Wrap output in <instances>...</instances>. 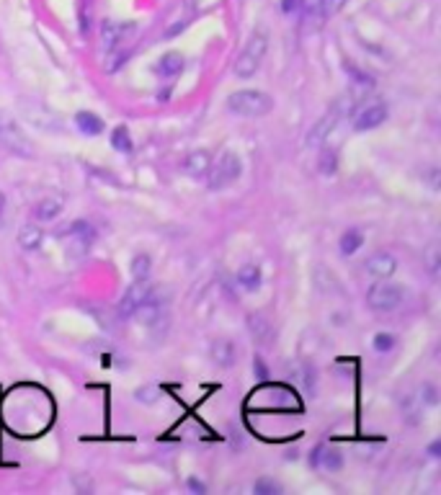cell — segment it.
<instances>
[{
  "instance_id": "6da1fadb",
  "label": "cell",
  "mask_w": 441,
  "mask_h": 495,
  "mask_svg": "<svg viewBox=\"0 0 441 495\" xmlns=\"http://www.w3.org/2000/svg\"><path fill=\"white\" fill-rule=\"evenodd\" d=\"M227 108L237 117L258 119L266 117L274 108V101L264 90H235L233 96L227 98Z\"/></svg>"
},
{
  "instance_id": "7a4b0ae2",
  "label": "cell",
  "mask_w": 441,
  "mask_h": 495,
  "mask_svg": "<svg viewBox=\"0 0 441 495\" xmlns=\"http://www.w3.org/2000/svg\"><path fill=\"white\" fill-rule=\"evenodd\" d=\"M266 49H268V37H266L264 31H255L253 37L248 39L245 49L240 52V57L235 59L237 78H253L255 70L261 68V62H264Z\"/></svg>"
},
{
  "instance_id": "3957f363",
  "label": "cell",
  "mask_w": 441,
  "mask_h": 495,
  "mask_svg": "<svg viewBox=\"0 0 441 495\" xmlns=\"http://www.w3.org/2000/svg\"><path fill=\"white\" fill-rule=\"evenodd\" d=\"M243 173V163H240V157L235 153H225V155H219L217 160H212V168H209V173H206V184L212 191H222L227 188L230 184H235L237 178Z\"/></svg>"
},
{
  "instance_id": "277c9868",
  "label": "cell",
  "mask_w": 441,
  "mask_h": 495,
  "mask_svg": "<svg viewBox=\"0 0 441 495\" xmlns=\"http://www.w3.org/2000/svg\"><path fill=\"white\" fill-rule=\"evenodd\" d=\"M405 300V291L398 284H387L384 279H377L369 294H366V304L377 312H392L395 307H400V302Z\"/></svg>"
},
{
  "instance_id": "5b68a950",
  "label": "cell",
  "mask_w": 441,
  "mask_h": 495,
  "mask_svg": "<svg viewBox=\"0 0 441 495\" xmlns=\"http://www.w3.org/2000/svg\"><path fill=\"white\" fill-rule=\"evenodd\" d=\"M0 147L8 150V153H13V155H21V157L31 155V147H29L26 135H23L21 126L10 117H6V114H0Z\"/></svg>"
},
{
  "instance_id": "8992f818",
  "label": "cell",
  "mask_w": 441,
  "mask_h": 495,
  "mask_svg": "<svg viewBox=\"0 0 441 495\" xmlns=\"http://www.w3.org/2000/svg\"><path fill=\"white\" fill-rule=\"evenodd\" d=\"M346 108H349L346 98L335 101V106L331 108V111H328V114H325V117L320 119V122H317L313 129H310V135H307V145H310V147H320V145H323L325 139H328V135L333 132L335 122H338V119L346 114Z\"/></svg>"
},
{
  "instance_id": "52a82bcc",
  "label": "cell",
  "mask_w": 441,
  "mask_h": 495,
  "mask_svg": "<svg viewBox=\"0 0 441 495\" xmlns=\"http://www.w3.org/2000/svg\"><path fill=\"white\" fill-rule=\"evenodd\" d=\"M150 294H153V284H150V279H147V282H132V287L124 291V297H121V302H119V318H124V320H127V318H135L137 307L150 297Z\"/></svg>"
},
{
  "instance_id": "ba28073f",
  "label": "cell",
  "mask_w": 441,
  "mask_h": 495,
  "mask_svg": "<svg viewBox=\"0 0 441 495\" xmlns=\"http://www.w3.org/2000/svg\"><path fill=\"white\" fill-rule=\"evenodd\" d=\"M137 31L135 21H104L101 23V41L106 49H117L121 41H127Z\"/></svg>"
},
{
  "instance_id": "9c48e42d",
  "label": "cell",
  "mask_w": 441,
  "mask_h": 495,
  "mask_svg": "<svg viewBox=\"0 0 441 495\" xmlns=\"http://www.w3.org/2000/svg\"><path fill=\"white\" fill-rule=\"evenodd\" d=\"M384 122H387V106H384L382 101H374V104H366L364 108L356 111L353 129L356 132H372V129H377Z\"/></svg>"
},
{
  "instance_id": "30bf717a",
  "label": "cell",
  "mask_w": 441,
  "mask_h": 495,
  "mask_svg": "<svg viewBox=\"0 0 441 495\" xmlns=\"http://www.w3.org/2000/svg\"><path fill=\"white\" fill-rule=\"evenodd\" d=\"M59 237L70 240L80 253H86L93 245V240H96V230H93V224L78 220V222L72 224H65V230H59Z\"/></svg>"
},
{
  "instance_id": "8fae6325",
  "label": "cell",
  "mask_w": 441,
  "mask_h": 495,
  "mask_svg": "<svg viewBox=\"0 0 441 495\" xmlns=\"http://www.w3.org/2000/svg\"><path fill=\"white\" fill-rule=\"evenodd\" d=\"M364 269H366V273L374 276V279H390L392 273L398 271V258L387 251H380L366 258Z\"/></svg>"
},
{
  "instance_id": "7c38bea8",
  "label": "cell",
  "mask_w": 441,
  "mask_h": 495,
  "mask_svg": "<svg viewBox=\"0 0 441 495\" xmlns=\"http://www.w3.org/2000/svg\"><path fill=\"white\" fill-rule=\"evenodd\" d=\"M248 330H251V336L258 346H268V343H274L276 338V330L274 325L266 320L264 315H248Z\"/></svg>"
},
{
  "instance_id": "4fadbf2b",
  "label": "cell",
  "mask_w": 441,
  "mask_h": 495,
  "mask_svg": "<svg viewBox=\"0 0 441 495\" xmlns=\"http://www.w3.org/2000/svg\"><path fill=\"white\" fill-rule=\"evenodd\" d=\"M209 168H212V155L206 150H194L184 160V173L191 175V178H204L209 173Z\"/></svg>"
},
{
  "instance_id": "5bb4252c",
  "label": "cell",
  "mask_w": 441,
  "mask_h": 495,
  "mask_svg": "<svg viewBox=\"0 0 441 495\" xmlns=\"http://www.w3.org/2000/svg\"><path fill=\"white\" fill-rule=\"evenodd\" d=\"M41 243H44V233H41L39 224L29 222L19 230V248L21 251L34 253V251H39Z\"/></svg>"
},
{
  "instance_id": "9a60e30c",
  "label": "cell",
  "mask_w": 441,
  "mask_h": 495,
  "mask_svg": "<svg viewBox=\"0 0 441 495\" xmlns=\"http://www.w3.org/2000/svg\"><path fill=\"white\" fill-rule=\"evenodd\" d=\"M212 359H215V364H219V367H233L237 361V349L233 340L227 338H217L215 343H212Z\"/></svg>"
},
{
  "instance_id": "2e32d148",
  "label": "cell",
  "mask_w": 441,
  "mask_h": 495,
  "mask_svg": "<svg viewBox=\"0 0 441 495\" xmlns=\"http://www.w3.org/2000/svg\"><path fill=\"white\" fill-rule=\"evenodd\" d=\"M157 75L166 80H173L181 75V70H184V57L178 55V52H168V55H163L160 57V62H157Z\"/></svg>"
},
{
  "instance_id": "e0dca14e",
  "label": "cell",
  "mask_w": 441,
  "mask_h": 495,
  "mask_svg": "<svg viewBox=\"0 0 441 495\" xmlns=\"http://www.w3.org/2000/svg\"><path fill=\"white\" fill-rule=\"evenodd\" d=\"M75 124H78V129L83 132V135H88V137H98L104 129H106L104 119L98 117V114H90V111H78Z\"/></svg>"
},
{
  "instance_id": "ac0fdd59",
  "label": "cell",
  "mask_w": 441,
  "mask_h": 495,
  "mask_svg": "<svg viewBox=\"0 0 441 495\" xmlns=\"http://www.w3.org/2000/svg\"><path fill=\"white\" fill-rule=\"evenodd\" d=\"M129 273H132V282H147L153 273V258L147 253H137L129 263Z\"/></svg>"
},
{
  "instance_id": "d6986e66",
  "label": "cell",
  "mask_w": 441,
  "mask_h": 495,
  "mask_svg": "<svg viewBox=\"0 0 441 495\" xmlns=\"http://www.w3.org/2000/svg\"><path fill=\"white\" fill-rule=\"evenodd\" d=\"M261 282H264V273H261V269L253 266V263H248V266H243V269L237 271V284H240L243 289L255 291L261 287Z\"/></svg>"
},
{
  "instance_id": "ffe728a7",
  "label": "cell",
  "mask_w": 441,
  "mask_h": 495,
  "mask_svg": "<svg viewBox=\"0 0 441 495\" xmlns=\"http://www.w3.org/2000/svg\"><path fill=\"white\" fill-rule=\"evenodd\" d=\"M59 212H62V202H59V199H55V196L41 199L39 204H37V209H34L37 220H41V222H52V220H57Z\"/></svg>"
},
{
  "instance_id": "44dd1931",
  "label": "cell",
  "mask_w": 441,
  "mask_h": 495,
  "mask_svg": "<svg viewBox=\"0 0 441 495\" xmlns=\"http://www.w3.org/2000/svg\"><path fill=\"white\" fill-rule=\"evenodd\" d=\"M317 173L325 175V178L338 173V153L335 150H320V155H317Z\"/></svg>"
},
{
  "instance_id": "7402d4cb",
  "label": "cell",
  "mask_w": 441,
  "mask_h": 495,
  "mask_svg": "<svg viewBox=\"0 0 441 495\" xmlns=\"http://www.w3.org/2000/svg\"><path fill=\"white\" fill-rule=\"evenodd\" d=\"M364 245V233L362 230H356V227H351V230H346V233L341 235V253L343 255H353V253L359 251Z\"/></svg>"
},
{
  "instance_id": "603a6c76",
  "label": "cell",
  "mask_w": 441,
  "mask_h": 495,
  "mask_svg": "<svg viewBox=\"0 0 441 495\" xmlns=\"http://www.w3.org/2000/svg\"><path fill=\"white\" fill-rule=\"evenodd\" d=\"M317 467H325V469H341L343 467V456L341 452H335V449H323L320 447V454H317Z\"/></svg>"
},
{
  "instance_id": "cb8c5ba5",
  "label": "cell",
  "mask_w": 441,
  "mask_h": 495,
  "mask_svg": "<svg viewBox=\"0 0 441 495\" xmlns=\"http://www.w3.org/2000/svg\"><path fill=\"white\" fill-rule=\"evenodd\" d=\"M423 263H426V271L431 273V276H439V269H441V248L439 243H431L426 251H423Z\"/></svg>"
},
{
  "instance_id": "d4e9b609",
  "label": "cell",
  "mask_w": 441,
  "mask_h": 495,
  "mask_svg": "<svg viewBox=\"0 0 441 495\" xmlns=\"http://www.w3.org/2000/svg\"><path fill=\"white\" fill-rule=\"evenodd\" d=\"M111 145L117 147L119 153H132V137H129L127 126H117L114 132H111Z\"/></svg>"
},
{
  "instance_id": "484cf974",
  "label": "cell",
  "mask_w": 441,
  "mask_h": 495,
  "mask_svg": "<svg viewBox=\"0 0 441 495\" xmlns=\"http://www.w3.org/2000/svg\"><path fill=\"white\" fill-rule=\"evenodd\" d=\"M395 349V338L387 336V333H380V336H374V351L377 353H390Z\"/></svg>"
},
{
  "instance_id": "4316f807",
  "label": "cell",
  "mask_w": 441,
  "mask_h": 495,
  "mask_svg": "<svg viewBox=\"0 0 441 495\" xmlns=\"http://www.w3.org/2000/svg\"><path fill=\"white\" fill-rule=\"evenodd\" d=\"M253 490L255 495H276V493H282V485H276L271 480H258Z\"/></svg>"
},
{
  "instance_id": "83f0119b",
  "label": "cell",
  "mask_w": 441,
  "mask_h": 495,
  "mask_svg": "<svg viewBox=\"0 0 441 495\" xmlns=\"http://www.w3.org/2000/svg\"><path fill=\"white\" fill-rule=\"evenodd\" d=\"M111 52H114V55L108 57L106 70H108V72H117V70L121 68V65H124V59L129 57V52H117V49H111Z\"/></svg>"
},
{
  "instance_id": "f1b7e54d",
  "label": "cell",
  "mask_w": 441,
  "mask_h": 495,
  "mask_svg": "<svg viewBox=\"0 0 441 495\" xmlns=\"http://www.w3.org/2000/svg\"><path fill=\"white\" fill-rule=\"evenodd\" d=\"M423 178L429 181V188H431V191H439V186H441V173H439V168H436V165H431V168H429V171L423 173Z\"/></svg>"
},
{
  "instance_id": "f546056e",
  "label": "cell",
  "mask_w": 441,
  "mask_h": 495,
  "mask_svg": "<svg viewBox=\"0 0 441 495\" xmlns=\"http://www.w3.org/2000/svg\"><path fill=\"white\" fill-rule=\"evenodd\" d=\"M346 0H320V8H323V16H331V13H338L343 8Z\"/></svg>"
},
{
  "instance_id": "4dcf8cb0",
  "label": "cell",
  "mask_w": 441,
  "mask_h": 495,
  "mask_svg": "<svg viewBox=\"0 0 441 495\" xmlns=\"http://www.w3.org/2000/svg\"><path fill=\"white\" fill-rule=\"evenodd\" d=\"M421 398L429 402V405H436L439 402V395H436V387L433 385H423L421 387Z\"/></svg>"
},
{
  "instance_id": "1f68e13d",
  "label": "cell",
  "mask_w": 441,
  "mask_h": 495,
  "mask_svg": "<svg viewBox=\"0 0 441 495\" xmlns=\"http://www.w3.org/2000/svg\"><path fill=\"white\" fill-rule=\"evenodd\" d=\"M346 70H349V72H351V75H353V80H362V86H372V83H374V80L369 78V75H364L362 70L351 68V65H346Z\"/></svg>"
},
{
  "instance_id": "d6a6232c",
  "label": "cell",
  "mask_w": 441,
  "mask_h": 495,
  "mask_svg": "<svg viewBox=\"0 0 441 495\" xmlns=\"http://www.w3.org/2000/svg\"><path fill=\"white\" fill-rule=\"evenodd\" d=\"M284 10L286 13H302L304 0H284Z\"/></svg>"
},
{
  "instance_id": "836d02e7",
  "label": "cell",
  "mask_w": 441,
  "mask_h": 495,
  "mask_svg": "<svg viewBox=\"0 0 441 495\" xmlns=\"http://www.w3.org/2000/svg\"><path fill=\"white\" fill-rule=\"evenodd\" d=\"M253 371H255V377H258V379H268V371H266L264 361H261V359L253 361Z\"/></svg>"
},
{
  "instance_id": "e575fe53",
  "label": "cell",
  "mask_w": 441,
  "mask_h": 495,
  "mask_svg": "<svg viewBox=\"0 0 441 495\" xmlns=\"http://www.w3.org/2000/svg\"><path fill=\"white\" fill-rule=\"evenodd\" d=\"M439 452H441V441H433L431 447H429V456H431V459H436V456H439Z\"/></svg>"
},
{
  "instance_id": "d590c367",
  "label": "cell",
  "mask_w": 441,
  "mask_h": 495,
  "mask_svg": "<svg viewBox=\"0 0 441 495\" xmlns=\"http://www.w3.org/2000/svg\"><path fill=\"white\" fill-rule=\"evenodd\" d=\"M186 485H188V490H196V493H204V485H202V483H196V480H188Z\"/></svg>"
},
{
  "instance_id": "8d00e7d4",
  "label": "cell",
  "mask_w": 441,
  "mask_h": 495,
  "mask_svg": "<svg viewBox=\"0 0 441 495\" xmlns=\"http://www.w3.org/2000/svg\"><path fill=\"white\" fill-rule=\"evenodd\" d=\"M3 209H6V196H3V191H0V214H3Z\"/></svg>"
}]
</instances>
